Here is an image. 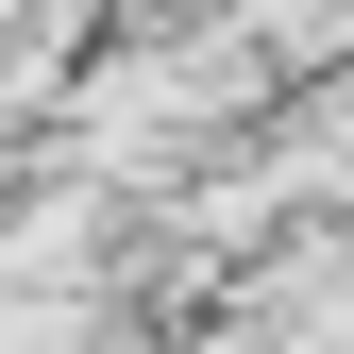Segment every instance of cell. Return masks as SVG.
<instances>
[{
	"label": "cell",
	"mask_w": 354,
	"mask_h": 354,
	"mask_svg": "<svg viewBox=\"0 0 354 354\" xmlns=\"http://www.w3.org/2000/svg\"><path fill=\"white\" fill-rule=\"evenodd\" d=\"M0 287H102V186H51L0 219Z\"/></svg>",
	"instance_id": "1"
}]
</instances>
